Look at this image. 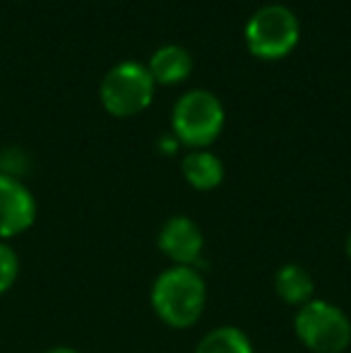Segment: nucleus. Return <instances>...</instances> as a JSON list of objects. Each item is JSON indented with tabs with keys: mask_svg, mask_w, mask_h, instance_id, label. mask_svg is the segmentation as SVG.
I'll list each match as a JSON object with an SVG mask.
<instances>
[{
	"mask_svg": "<svg viewBox=\"0 0 351 353\" xmlns=\"http://www.w3.org/2000/svg\"><path fill=\"white\" fill-rule=\"evenodd\" d=\"M207 296V281L197 267L171 265L152 281L150 305L161 325L171 330H190L205 315Z\"/></svg>",
	"mask_w": 351,
	"mask_h": 353,
	"instance_id": "nucleus-1",
	"label": "nucleus"
},
{
	"mask_svg": "<svg viewBox=\"0 0 351 353\" xmlns=\"http://www.w3.org/2000/svg\"><path fill=\"white\" fill-rule=\"evenodd\" d=\"M224 125V103L210 89H188L171 108V135L188 149H210Z\"/></svg>",
	"mask_w": 351,
	"mask_h": 353,
	"instance_id": "nucleus-2",
	"label": "nucleus"
},
{
	"mask_svg": "<svg viewBox=\"0 0 351 353\" xmlns=\"http://www.w3.org/2000/svg\"><path fill=\"white\" fill-rule=\"evenodd\" d=\"M245 48L258 61H281L291 56L301 41V22L291 8L270 3L258 8L243 27Z\"/></svg>",
	"mask_w": 351,
	"mask_h": 353,
	"instance_id": "nucleus-3",
	"label": "nucleus"
},
{
	"mask_svg": "<svg viewBox=\"0 0 351 353\" xmlns=\"http://www.w3.org/2000/svg\"><path fill=\"white\" fill-rule=\"evenodd\" d=\"M294 334L310 353H347L351 346V317L344 307L313 298L296 310Z\"/></svg>",
	"mask_w": 351,
	"mask_h": 353,
	"instance_id": "nucleus-4",
	"label": "nucleus"
},
{
	"mask_svg": "<svg viewBox=\"0 0 351 353\" xmlns=\"http://www.w3.org/2000/svg\"><path fill=\"white\" fill-rule=\"evenodd\" d=\"M154 79L145 63L121 61L103 74L99 84V101L113 118H132L145 113L154 101Z\"/></svg>",
	"mask_w": 351,
	"mask_h": 353,
	"instance_id": "nucleus-5",
	"label": "nucleus"
},
{
	"mask_svg": "<svg viewBox=\"0 0 351 353\" xmlns=\"http://www.w3.org/2000/svg\"><path fill=\"white\" fill-rule=\"evenodd\" d=\"M157 245L171 265L197 267L205 252V233L195 219L185 214H174L161 223L157 233Z\"/></svg>",
	"mask_w": 351,
	"mask_h": 353,
	"instance_id": "nucleus-6",
	"label": "nucleus"
},
{
	"mask_svg": "<svg viewBox=\"0 0 351 353\" xmlns=\"http://www.w3.org/2000/svg\"><path fill=\"white\" fill-rule=\"evenodd\" d=\"M37 221V197L17 176L0 173V241L27 233Z\"/></svg>",
	"mask_w": 351,
	"mask_h": 353,
	"instance_id": "nucleus-7",
	"label": "nucleus"
},
{
	"mask_svg": "<svg viewBox=\"0 0 351 353\" xmlns=\"http://www.w3.org/2000/svg\"><path fill=\"white\" fill-rule=\"evenodd\" d=\"M224 161L210 149H188L181 159V176L192 190L212 192L224 183Z\"/></svg>",
	"mask_w": 351,
	"mask_h": 353,
	"instance_id": "nucleus-8",
	"label": "nucleus"
},
{
	"mask_svg": "<svg viewBox=\"0 0 351 353\" xmlns=\"http://www.w3.org/2000/svg\"><path fill=\"white\" fill-rule=\"evenodd\" d=\"M147 70H150L152 79H154L157 87H174L181 84L190 77L192 72V56L185 46H178V43H164L152 53L150 63H147Z\"/></svg>",
	"mask_w": 351,
	"mask_h": 353,
	"instance_id": "nucleus-9",
	"label": "nucleus"
},
{
	"mask_svg": "<svg viewBox=\"0 0 351 353\" xmlns=\"http://www.w3.org/2000/svg\"><path fill=\"white\" fill-rule=\"evenodd\" d=\"M274 293L281 303L299 310L315 298V279L308 267L299 262H286L274 272Z\"/></svg>",
	"mask_w": 351,
	"mask_h": 353,
	"instance_id": "nucleus-10",
	"label": "nucleus"
},
{
	"mask_svg": "<svg viewBox=\"0 0 351 353\" xmlns=\"http://www.w3.org/2000/svg\"><path fill=\"white\" fill-rule=\"evenodd\" d=\"M192 353H255L248 332L236 325H219L205 332Z\"/></svg>",
	"mask_w": 351,
	"mask_h": 353,
	"instance_id": "nucleus-11",
	"label": "nucleus"
},
{
	"mask_svg": "<svg viewBox=\"0 0 351 353\" xmlns=\"http://www.w3.org/2000/svg\"><path fill=\"white\" fill-rule=\"evenodd\" d=\"M19 276V257L12 250V245L0 241V296L10 291L14 286Z\"/></svg>",
	"mask_w": 351,
	"mask_h": 353,
	"instance_id": "nucleus-12",
	"label": "nucleus"
},
{
	"mask_svg": "<svg viewBox=\"0 0 351 353\" xmlns=\"http://www.w3.org/2000/svg\"><path fill=\"white\" fill-rule=\"evenodd\" d=\"M43 353H80V351L72 349V346H51V349H46Z\"/></svg>",
	"mask_w": 351,
	"mask_h": 353,
	"instance_id": "nucleus-13",
	"label": "nucleus"
},
{
	"mask_svg": "<svg viewBox=\"0 0 351 353\" xmlns=\"http://www.w3.org/2000/svg\"><path fill=\"white\" fill-rule=\"evenodd\" d=\"M344 255H347V260L351 262V231H349L347 241H344Z\"/></svg>",
	"mask_w": 351,
	"mask_h": 353,
	"instance_id": "nucleus-14",
	"label": "nucleus"
}]
</instances>
